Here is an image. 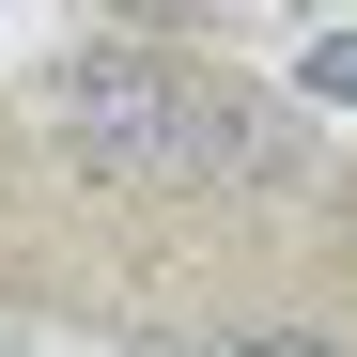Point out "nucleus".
<instances>
[{
	"label": "nucleus",
	"instance_id": "f03ea898",
	"mask_svg": "<svg viewBox=\"0 0 357 357\" xmlns=\"http://www.w3.org/2000/svg\"><path fill=\"white\" fill-rule=\"evenodd\" d=\"M295 78H311L326 109H357V31H311V47H295Z\"/></svg>",
	"mask_w": 357,
	"mask_h": 357
},
{
	"label": "nucleus",
	"instance_id": "f257e3e1",
	"mask_svg": "<svg viewBox=\"0 0 357 357\" xmlns=\"http://www.w3.org/2000/svg\"><path fill=\"white\" fill-rule=\"evenodd\" d=\"M202 357H357V326H342V311H311V295H264V311H218V326H202Z\"/></svg>",
	"mask_w": 357,
	"mask_h": 357
}]
</instances>
